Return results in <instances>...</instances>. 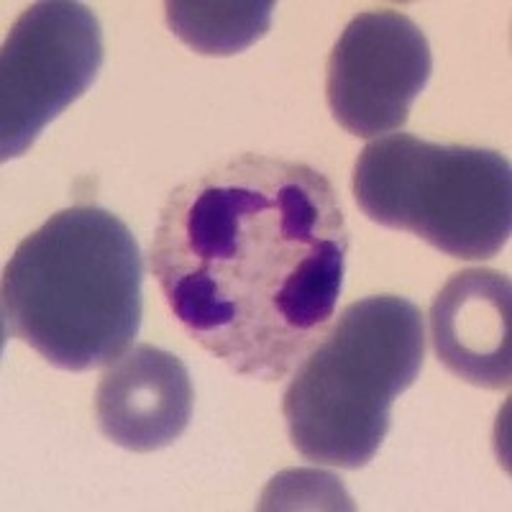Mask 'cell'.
<instances>
[{"label":"cell","instance_id":"3957f363","mask_svg":"<svg viewBox=\"0 0 512 512\" xmlns=\"http://www.w3.org/2000/svg\"><path fill=\"white\" fill-rule=\"evenodd\" d=\"M425 359L423 313L397 295L346 305L295 367L285 397L297 454L338 469H361L387 438L392 405Z\"/></svg>","mask_w":512,"mask_h":512},{"label":"cell","instance_id":"277c9868","mask_svg":"<svg viewBox=\"0 0 512 512\" xmlns=\"http://www.w3.org/2000/svg\"><path fill=\"white\" fill-rule=\"evenodd\" d=\"M351 190L374 223L415 233L454 259H492L510 239L512 169L492 149L379 136L356 159Z\"/></svg>","mask_w":512,"mask_h":512},{"label":"cell","instance_id":"6da1fadb","mask_svg":"<svg viewBox=\"0 0 512 512\" xmlns=\"http://www.w3.org/2000/svg\"><path fill=\"white\" fill-rule=\"evenodd\" d=\"M349 244L323 172L239 154L169 192L152 272L195 344L241 377L277 382L333 323Z\"/></svg>","mask_w":512,"mask_h":512},{"label":"cell","instance_id":"ba28073f","mask_svg":"<svg viewBox=\"0 0 512 512\" xmlns=\"http://www.w3.org/2000/svg\"><path fill=\"white\" fill-rule=\"evenodd\" d=\"M512 285L495 269L456 272L431 305V341L448 372L474 387L507 390L512 379Z\"/></svg>","mask_w":512,"mask_h":512},{"label":"cell","instance_id":"52a82bcc","mask_svg":"<svg viewBox=\"0 0 512 512\" xmlns=\"http://www.w3.org/2000/svg\"><path fill=\"white\" fill-rule=\"evenodd\" d=\"M190 372L169 351L139 344L105 364L95 392V418L108 441L149 454L185 433L192 418Z\"/></svg>","mask_w":512,"mask_h":512},{"label":"cell","instance_id":"8992f818","mask_svg":"<svg viewBox=\"0 0 512 512\" xmlns=\"http://www.w3.org/2000/svg\"><path fill=\"white\" fill-rule=\"evenodd\" d=\"M326 72L333 121L361 139H379L408 123L431 80V44L405 13H359L338 36Z\"/></svg>","mask_w":512,"mask_h":512},{"label":"cell","instance_id":"5b68a950","mask_svg":"<svg viewBox=\"0 0 512 512\" xmlns=\"http://www.w3.org/2000/svg\"><path fill=\"white\" fill-rule=\"evenodd\" d=\"M103 34L95 13L72 0L26 8L0 57V157L29 152L39 134L95 82Z\"/></svg>","mask_w":512,"mask_h":512},{"label":"cell","instance_id":"9c48e42d","mask_svg":"<svg viewBox=\"0 0 512 512\" xmlns=\"http://www.w3.org/2000/svg\"><path fill=\"white\" fill-rule=\"evenodd\" d=\"M167 26L205 57H233L272 26V0H169Z\"/></svg>","mask_w":512,"mask_h":512},{"label":"cell","instance_id":"7a4b0ae2","mask_svg":"<svg viewBox=\"0 0 512 512\" xmlns=\"http://www.w3.org/2000/svg\"><path fill=\"white\" fill-rule=\"evenodd\" d=\"M141 282L139 244L121 218L95 205L59 210L6 264V336L64 372L111 364L139 336Z\"/></svg>","mask_w":512,"mask_h":512}]
</instances>
